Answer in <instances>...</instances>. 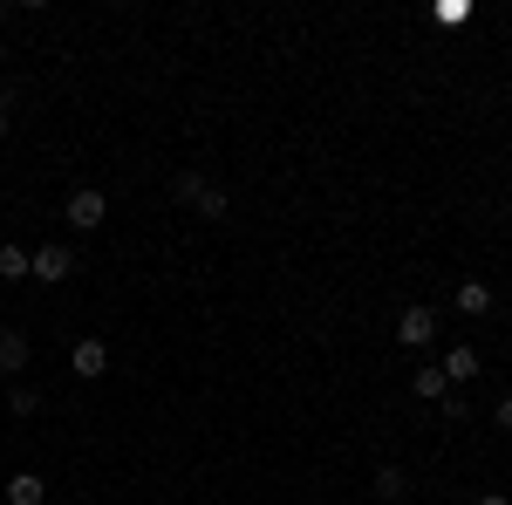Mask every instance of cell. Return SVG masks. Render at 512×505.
I'll list each match as a JSON object with an SVG mask.
<instances>
[{
	"mask_svg": "<svg viewBox=\"0 0 512 505\" xmlns=\"http://www.w3.org/2000/svg\"><path fill=\"white\" fill-rule=\"evenodd\" d=\"M178 198L192 205L198 219H233V198L219 192L212 178H198V171H178Z\"/></svg>",
	"mask_w": 512,
	"mask_h": 505,
	"instance_id": "6da1fadb",
	"label": "cell"
},
{
	"mask_svg": "<svg viewBox=\"0 0 512 505\" xmlns=\"http://www.w3.org/2000/svg\"><path fill=\"white\" fill-rule=\"evenodd\" d=\"M62 219H69L76 233L110 226V192H103V185H76V192H69V205H62Z\"/></svg>",
	"mask_w": 512,
	"mask_h": 505,
	"instance_id": "7a4b0ae2",
	"label": "cell"
},
{
	"mask_svg": "<svg viewBox=\"0 0 512 505\" xmlns=\"http://www.w3.org/2000/svg\"><path fill=\"white\" fill-rule=\"evenodd\" d=\"M396 342H403V349H431L437 342V314L424 308V301H410V308L396 314Z\"/></svg>",
	"mask_w": 512,
	"mask_h": 505,
	"instance_id": "3957f363",
	"label": "cell"
},
{
	"mask_svg": "<svg viewBox=\"0 0 512 505\" xmlns=\"http://www.w3.org/2000/svg\"><path fill=\"white\" fill-rule=\"evenodd\" d=\"M69 369H76L82 383H103V376H110V342H103V335H82L76 349H69Z\"/></svg>",
	"mask_w": 512,
	"mask_h": 505,
	"instance_id": "277c9868",
	"label": "cell"
},
{
	"mask_svg": "<svg viewBox=\"0 0 512 505\" xmlns=\"http://www.w3.org/2000/svg\"><path fill=\"white\" fill-rule=\"evenodd\" d=\"M69 273H76V246H41L35 260H28V280H48V287L69 280Z\"/></svg>",
	"mask_w": 512,
	"mask_h": 505,
	"instance_id": "5b68a950",
	"label": "cell"
},
{
	"mask_svg": "<svg viewBox=\"0 0 512 505\" xmlns=\"http://www.w3.org/2000/svg\"><path fill=\"white\" fill-rule=\"evenodd\" d=\"M444 383H478V369H485V355L472 349V342H458V349H444Z\"/></svg>",
	"mask_w": 512,
	"mask_h": 505,
	"instance_id": "8992f818",
	"label": "cell"
},
{
	"mask_svg": "<svg viewBox=\"0 0 512 505\" xmlns=\"http://www.w3.org/2000/svg\"><path fill=\"white\" fill-rule=\"evenodd\" d=\"M28 335H21V328H0V376H21V369H28Z\"/></svg>",
	"mask_w": 512,
	"mask_h": 505,
	"instance_id": "52a82bcc",
	"label": "cell"
},
{
	"mask_svg": "<svg viewBox=\"0 0 512 505\" xmlns=\"http://www.w3.org/2000/svg\"><path fill=\"white\" fill-rule=\"evenodd\" d=\"M48 499V478H41V471H14V478H7V505H41Z\"/></svg>",
	"mask_w": 512,
	"mask_h": 505,
	"instance_id": "ba28073f",
	"label": "cell"
},
{
	"mask_svg": "<svg viewBox=\"0 0 512 505\" xmlns=\"http://www.w3.org/2000/svg\"><path fill=\"white\" fill-rule=\"evenodd\" d=\"M458 314H465V321H485V314H492V287H485V280H465V287H458Z\"/></svg>",
	"mask_w": 512,
	"mask_h": 505,
	"instance_id": "9c48e42d",
	"label": "cell"
},
{
	"mask_svg": "<svg viewBox=\"0 0 512 505\" xmlns=\"http://www.w3.org/2000/svg\"><path fill=\"white\" fill-rule=\"evenodd\" d=\"M410 396H424V403H444V396H451V383H444V369H437V362H424V369L410 376Z\"/></svg>",
	"mask_w": 512,
	"mask_h": 505,
	"instance_id": "30bf717a",
	"label": "cell"
},
{
	"mask_svg": "<svg viewBox=\"0 0 512 505\" xmlns=\"http://www.w3.org/2000/svg\"><path fill=\"white\" fill-rule=\"evenodd\" d=\"M28 246H14V239H0V280H28Z\"/></svg>",
	"mask_w": 512,
	"mask_h": 505,
	"instance_id": "8fae6325",
	"label": "cell"
},
{
	"mask_svg": "<svg viewBox=\"0 0 512 505\" xmlns=\"http://www.w3.org/2000/svg\"><path fill=\"white\" fill-rule=\"evenodd\" d=\"M376 492H383V499H403V492H410V471H403V465H383V471H376Z\"/></svg>",
	"mask_w": 512,
	"mask_h": 505,
	"instance_id": "7c38bea8",
	"label": "cell"
},
{
	"mask_svg": "<svg viewBox=\"0 0 512 505\" xmlns=\"http://www.w3.org/2000/svg\"><path fill=\"white\" fill-rule=\"evenodd\" d=\"M431 21H437V28H458V21H472V7H465V0H437Z\"/></svg>",
	"mask_w": 512,
	"mask_h": 505,
	"instance_id": "4fadbf2b",
	"label": "cell"
},
{
	"mask_svg": "<svg viewBox=\"0 0 512 505\" xmlns=\"http://www.w3.org/2000/svg\"><path fill=\"white\" fill-rule=\"evenodd\" d=\"M7 403H14L21 417H35V410H41V389H28V383H21V389H14V396H7Z\"/></svg>",
	"mask_w": 512,
	"mask_h": 505,
	"instance_id": "5bb4252c",
	"label": "cell"
},
{
	"mask_svg": "<svg viewBox=\"0 0 512 505\" xmlns=\"http://www.w3.org/2000/svg\"><path fill=\"white\" fill-rule=\"evenodd\" d=\"M492 424H499V430H506V437H512V389H506V396H499V403H492Z\"/></svg>",
	"mask_w": 512,
	"mask_h": 505,
	"instance_id": "9a60e30c",
	"label": "cell"
},
{
	"mask_svg": "<svg viewBox=\"0 0 512 505\" xmlns=\"http://www.w3.org/2000/svg\"><path fill=\"white\" fill-rule=\"evenodd\" d=\"M472 505H512V499H506V492H478Z\"/></svg>",
	"mask_w": 512,
	"mask_h": 505,
	"instance_id": "2e32d148",
	"label": "cell"
},
{
	"mask_svg": "<svg viewBox=\"0 0 512 505\" xmlns=\"http://www.w3.org/2000/svg\"><path fill=\"white\" fill-rule=\"evenodd\" d=\"M7 123H14V117H7V103H0V137H7Z\"/></svg>",
	"mask_w": 512,
	"mask_h": 505,
	"instance_id": "e0dca14e",
	"label": "cell"
}]
</instances>
